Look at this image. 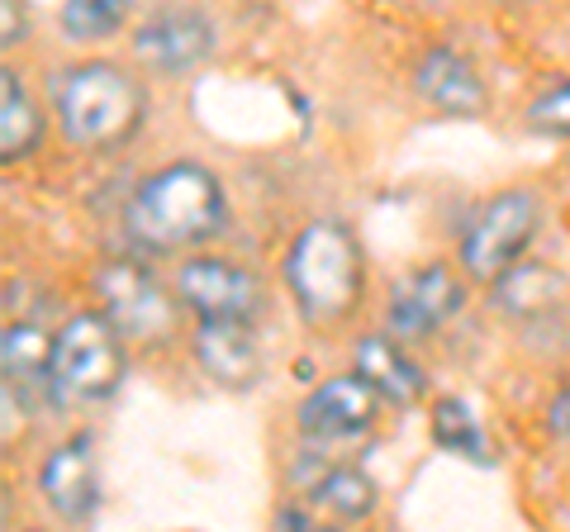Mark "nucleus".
<instances>
[{
  "label": "nucleus",
  "instance_id": "obj_1",
  "mask_svg": "<svg viewBox=\"0 0 570 532\" xmlns=\"http://www.w3.org/2000/svg\"><path fill=\"white\" fill-rule=\"evenodd\" d=\"M124 224H129V238L148 253H176V247H200L219 238L228 224V200L209 167L171 162L134 190Z\"/></svg>",
  "mask_w": 570,
  "mask_h": 532
},
{
  "label": "nucleus",
  "instance_id": "obj_2",
  "mask_svg": "<svg viewBox=\"0 0 570 532\" xmlns=\"http://www.w3.org/2000/svg\"><path fill=\"white\" fill-rule=\"evenodd\" d=\"M285 286L305 324L333 328L356 309L366 290L362 243L343 219H314L295 234L285 253Z\"/></svg>",
  "mask_w": 570,
  "mask_h": 532
},
{
  "label": "nucleus",
  "instance_id": "obj_3",
  "mask_svg": "<svg viewBox=\"0 0 570 532\" xmlns=\"http://www.w3.org/2000/svg\"><path fill=\"white\" fill-rule=\"evenodd\" d=\"M48 100L58 110L67 144H77L86 152H110L119 144H129L142 129V115H148L142 86L129 72H119L115 62L62 67L48 81Z\"/></svg>",
  "mask_w": 570,
  "mask_h": 532
},
{
  "label": "nucleus",
  "instance_id": "obj_4",
  "mask_svg": "<svg viewBox=\"0 0 570 532\" xmlns=\"http://www.w3.org/2000/svg\"><path fill=\"white\" fill-rule=\"evenodd\" d=\"M542 205L532 190H504L475 209L471 228L461 234V272L480 286H494L504 272L519 266L528 243L538 238Z\"/></svg>",
  "mask_w": 570,
  "mask_h": 532
},
{
  "label": "nucleus",
  "instance_id": "obj_5",
  "mask_svg": "<svg viewBox=\"0 0 570 532\" xmlns=\"http://www.w3.org/2000/svg\"><path fill=\"white\" fill-rule=\"evenodd\" d=\"M124 333L96 314H71L52 338V376L77 400H110L124 381Z\"/></svg>",
  "mask_w": 570,
  "mask_h": 532
},
{
  "label": "nucleus",
  "instance_id": "obj_6",
  "mask_svg": "<svg viewBox=\"0 0 570 532\" xmlns=\"http://www.w3.org/2000/svg\"><path fill=\"white\" fill-rule=\"evenodd\" d=\"M91 290L100 299V314L124 333V338H138V343H157L176 328V305L171 295L163 290L142 262L129 257H115L105 262L100 272L91 276Z\"/></svg>",
  "mask_w": 570,
  "mask_h": 532
},
{
  "label": "nucleus",
  "instance_id": "obj_7",
  "mask_svg": "<svg viewBox=\"0 0 570 532\" xmlns=\"http://www.w3.org/2000/svg\"><path fill=\"white\" fill-rule=\"evenodd\" d=\"M176 299L200 318H253L262 314V280L228 257H190L176 272Z\"/></svg>",
  "mask_w": 570,
  "mask_h": 532
},
{
  "label": "nucleus",
  "instance_id": "obj_8",
  "mask_svg": "<svg viewBox=\"0 0 570 532\" xmlns=\"http://www.w3.org/2000/svg\"><path fill=\"white\" fill-rule=\"evenodd\" d=\"M466 305V286L448 272V266H423V272L395 280L385 305V328L395 333L400 343H419L433 338L442 324H452Z\"/></svg>",
  "mask_w": 570,
  "mask_h": 532
},
{
  "label": "nucleus",
  "instance_id": "obj_9",
  "mask_svg": "<svg viewBox=\"0 0 570 532\" xmlns=\"http://www.w3.org/2000/svg\"><path fill=\"white\" fill-rule=\"evenodd\" d=\"M214 52V24L195 10H163L134 33V58L153 72L181 77Z\"/></svg>",
  "mask_w": 570,
  "mask_h": 532
},
{
  "label": "nucleus",
  "instance_id": "obj_10",
  "mask_svg": "<svg viewBox=\"0 0 570 532\" xmlns=\"http://www.w3.org/2000/svg\"><path fill=\"white\" fill-rule=\"evenodd\" d=\"M376 400L381 395L366 376H333L305 395V404H299V428L314 442L356 437L376 423Z\"/></svg>",
  "mask_w": 570,
  "mask_h": 532
},
{
  "label": "nucleus",
  "instance_id": "obj_11",
  "mask_svg": "<svg viewBox=\"0 0 570 532\" xmlns=\"http://www.w3.org/2000/svg\"><path fill=\"white\" fill-rule=\"evenodd\" d=\"M39 490L58 519L91 523L100 509V475H96L91 437H71L62 447H52L39 466Z\"/></svg>",
  "mask_w": 570,
  "mask_h": 532
},
{
  "label": "nucleus",
  "instance_id": "obj_12",
  "mask_svg": "<svg viewBox=\"0 0 570 532\" xmlns=\"http://www.w3.org/2000/svg\"><path fill=\"white\" fill-rule=\"evenodd\" d=\"M195 362L205 366L209 381H219L228 390L253 385L262 376V352L253 338V324H247V318H200Z\"/></svg>",
  "mask_w": 570,
  "mask_h": 532
},
{
  "label": "nucleus",
  "instance_id": "obj_13",
  "mask_svg": "<svg viewBox=\"0 0 570 532\" xmlns=\"http://www.w3.org/2000/svg\"><path fill=\"white\" fill-rule=\"evenodd\" d=\"M419 96L442 115H480L485 110V77L471 58H461L456 48H433L423 52L419 72H414Z\"/></svg>",
  "mask_w": 570,
  "mask_h": 532
},
{
  "label": "nucleus",
  "instance_id": "obj_14",
  "mask_svg": "<svg viewBox=\"0 0 570 532\" xmlns=\"http://www.w3.org/2000/svg\"><path fill=\"white\" fill-rule=\"evenodd\" d=\"M352 362H356V376H366L371 385H376L381 400L400 404V410L423 400L428 376L419 371V362L395 343V333H371V338H362L352 347Z\"/></svg>",
  "mask_w": 570,
  "mask_h": 532
},
{
  "label": "nucleus",
  "instance_id": "obj_15",
  "mask_svg": "<svg viewBox=\"0 0 570 532\" xmlns=\"http://www.w3.org/2000/svg\"><path fill=\"white\" fill-rule=\"evenodd\" d=\"M39 144H43V115L24 91V81L6 67L0 72V148L14 162V157H29Z\"/></svg>",
  "mask_w": 570,
  "mask_h": 532
},
{
  "label": "nucleus",
  "instance_id": "obj_16",
  "mask_svg": "<svg viewBox=\"0 0 570 532\" xmlns=\"http://www.w3.org/2000/svg\"><path fill=\"white\" fill-rule=\"evenodd\" d=\"M309 500L318 504V509H328L333 519H371L376 513V481H371L366 471H356V466H333V471H324L314 481V490H309Z\"/></svg>",
  "mask_w": 570,
  "mask_h": 532
},
{
  "label": "nucleus",
  "instance_id": "obj_17",
  "mask_svg": "<svg viewBox=\"0 0 570 532\" xmlns=\"http://www.w3.org/2000/svg\"><path fill=\"white\" fill-rule=\"evenodd\" d=\"M6 376L10 385H39V390H58L52 376V338H43L33 324H10L6 328Z\"/></svg>",
  "mask_w": 570,
  "mask_h": 532
},
{
  "label": "nucleus",
  "instance_id": "obj_18",
  "mask_svg": "<svg viewBox=\"0 0 570 532\" xmlns=\"http://www.w3.org/2000/svg\"><path fill=\"white\" fill-rule=\"evenodd\" d=\"M129 10H134V0H67L62 33L71 43H105L124 29Z\"/></svg>",
  "mask_w": 570,
  "mask_h": 532
},
{
  "label": "nucleus",
  "instance_id": "obj_19",
  "mask_svg": "<svg viewBox=\"0 0 570 532\" xmlns=\"http://www.w3.org/2000/svg\"><path fill=\"white\" fill-rule=\"evenodd\" d=\"M499 286V305L513 309V314H532V309H547L551 305V295H557L561 280L547 272V266H528L519 262L513 272H504L494 280Z\"/></svg>",
  "mask_w": 570,
  "mask_h": 532
},
{
  "label": "nucleus",
  "instance_id": "obj_20",
  "mask_svg": "<svg viewBox=\"0 0 570 532\" xmlns=\"http://www.w3.org/2000/svg\"><path fill=\"white\" fill-rule=\"evenodd\" d=\"M433 442L442 452H456V456H485V433H480L475 414L461 400H438V410H433Z\"/></svg>",
  "mask_w": 570,
  "mask_h": 532
},
{
  "label": "nucleus",
  "instance_id": "obj_21",
  "mask_svg": "<svg viewBox=\"0 0 570 532\" xmlns=\"http://www.w3.org/2000/svg\"><path fill=\"white\" fill-rule=\"evenodd\" d=\"M528 124L538 134H557V138H570V77L557 81L551 91H542L538 100L528 105Z\"/></svg>",
  "mask_w": 570,
  "mask_h": 532
},
{
  "label": "nucleus",
  "instance_id": "obj_22",
  "mask_svg": "<svg viewBox=\"0 0 570 532\" xmlns=\"http://www.w3.org/2000/svg\"><path fill=\"white\" fill-rule=\"evenodd\" d=\"M0 10H6V33H0V39H6V48H14V43H24L29 39V24H24V10H20V0H0Z\"/></svg>",
  "mask_w": 570,
  "mask_h": 532
},
{
  "label": "nucleus",
  "instance_id": "obj_23",
  "mask_svg": "<svg viewBox=\"0 0 570 532\" xmlns=\"http://www.w3.org/2000/svg\"><path fill=\"white\" fill-rule=\"evenodd\" d=\"M547 428L557 433V437H570V385L561 390L557 400H551V410H547Z\"/></svg>",
  "mask_w": 570,
  "mask_h": 532
}]
</instances>
